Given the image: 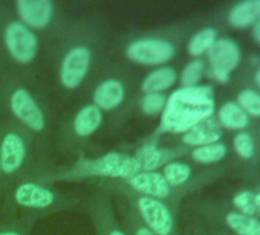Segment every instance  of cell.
<instances>
[{
	"mask_svg": "<svg viewBox=\"0 0 260 235\" xmlns=\"http://www.w3.org/2000/svg\"><path fill=\"white\" fill-rule=\"evenodd\" d=\"M96 35L87 29L72 31L58 60V83L68 92H75L86 81L96 52Z\"/></svg>",
	"mask_w": 260,
	"mask_h": 235,
	"instance_id": "8992f818",
	"label": "cell"
},
{
	"mask_svg": "<svg viewBox=\"0 0 260 235\" xmlns=\"http://www.w3.org/2000/svg\"><path fill=\"white\" fill-rule=\"evenodd\" d=\"M210 63V76L217 83H228L230 73L237 69L242 52L239 45L231 38H217L211 49L207 52Z\"/></svg>",
	"mask_w": 260,
	"mask_h": 235,
	"instance_id": "5bb4252c",
	"label": "cell"
},
{
	"mask_svg": "<svg viewBox=\"0 0 260 235\" xmlns=\"http://www.w3.org/2000/svg\"><path fill=\"white\" fill-rule=\"evenodd\" d=\"M254 81H255V86L260 89V67L255 70V73H254Z\"/></svg>",
	"mask_w": 260,
	"mask_h": 235,
	"instance_id": "1f68e13d",
	"label": "cell"
},
{
	"mask_svg": "<svg viewBox=\"0 0 260 235\" xmlns=\"http://www.w3.org/2000/svg\"><path fill=\"white\" fill-rule=\"evenodd\" d=\"M216 40H217V31L214 28H204L190 38L187 45V52L190 57L199 58L211 49Z\"/></svg>",
	"mask_w": 260,
	"mask_h": 235,
	"instance_id": "603a6c76",
	"label": "cell"
},
{
	"mask_svg": "<svg viewBox=\"0 0 260 235\" xmlns=\"http://www.w3.org/2000/svg\"><path fill=\"white\" fill-rule=\"evenodd\" d=\"M226 151L228 150L225 144L216 142V144H210V145H204V147H198L191 150V159L198 164L210 165V164L220 162L226 156Z\"/></svg>",
	"mask_w": 260,
	"mask_h": 235,
	"instance_id": "cb8c5ba5",
	"label": "cell"
},
{
	"mask_svg": "<svg viewBox=\"0 0 260 235\" xmlns=\"http://www.w3.org/2000/svg\"><path fill=\"white\" fill-rule=\"evenodd\" d=\"M175 54V43L158 35L135 37L124 46L125 58L141 66H162L169 63Z\"/></svg>",
	"mask_w": 260,
	"mask_h": 235,
	"instance_id": "9c48e42d",
	"label": "cell"
},
{
	"mask_svg": "<svg viewBox=\"0 0 260 235\" xmlns=\"http://www.w3.org/2000/svg\"><path fill=\"white\" fill-rule=\"evenodd\" d=\"M233 148L237 153V156L242 158V159H251L254 156V153H255L254 139L246 132H239L234 136V139H233Z\"/></svg>",
	"mask_w": 260,
	"mask_h": 235,
	"instance_id": "83f0119b",
	"label": "cell"
},
{
	"mask_svg": "<svg viewBox=\"0 0 260 235\" xmlns=\"http://www.w3.org/2000/svg\"><path fill=\"white\" fill-rule=\"evenodd\" d=\"M239 107L252 118H260V93L252 89H245L237 95Z\"/></svg>",
	"mask_w": 260,
	"mask_h": 235,
	"instance_id": "484cf974",
	"label": "cell"
},
{
	"mask_svg": "<svg viewBox=\"0 0 260 235\" xmlns=\"http://www.w3.org/2000/svg\"><path fill=\"white\" fill-rule=\"evenodd\" d=\"M0 105L11 114L16 124L31 133L34 139H46L49 132L48 114L25 80L7 76L0 81Z\"/></svg>",
	"mask_w": 260,
	"mask_h": 235,
	"instance_id": "277c9868",
	"label": "cell"
},
{
	"mask_svg": "<svg viewBox=\"0 0 260 235\" xmlns=\"http://www.w3.org/2000/svg\"><path fill=\"white\" fill-rule=\"evenodd\" d=\"M214 113V90L211 86L181 87L169 99L162 111V130L185 133L208 121Z\"/></svg>",
	"mask_w": 260,
	"mask_h": 235,
	"instance_id": "3957f363",
	"label": "cell"
},
{
	"mask_svg": "<svg viewBox=\"0 0 260 235\" xmlns=\"http://www.w3.org/2000/svg\"><path fill=\"white\" fill-rule=\"evenodd\" d=\"M0 40L7 55L16 66L28 69L36 63L40 49L39 37L17 17H0Z\"/></svg>",
	"mask_w": 260,
	"mask_h": 235,
	"instance_id": "52a82bcc",
	"label": "cell"
},
{
	"mask_svg": "<svg viewBox=\"0 0 260 235\" xmlns=\"http://www.w3.org/2000/svg\"><path fill=\"white\" fill-rule=\"evenodd\" d=\"M225 223L237 235H260V220L240 212H228Z\"/></svg>",
	"mask_w": 260,
	"mask_h": 235,
	"instance_id": "7402d4cb",
	"label": "cell"
},
{
	"mask_svg": "<svg viewBox=\"0 0 260 235\" xmlns=\"http://www.w3.org/2000/svg\"><path fill=\"white\" fill-rule=\"evenodd\" d=\"M127 78L122 72H110L104 75L93 87L92 104L103 113L121 108L127 99Z\"/></svg>",
	"mask_w": 260,
	"mask_h": 235,
	"instance_id": "4fadbf2b",
	"label": "cell"
},
{
	"mask_svg": "<svg viewBox=\"0 0 260 235\" xmlns=\"http://www.w3.org/2000/svg\"><path fill=\"white\" fill-rule=\"evenodd\" d=\"M143 171L141 161L135 154L112 151L98 158H83L69 167L43 168L31 179L52 185L54 182H72L83 179L124 180Z\"/></svg>",
	"mask_w": 260,
	"mask_h": 235,
	"instance_id": "6da1fadb",
	"label": "cell"
},
{
	"mask_svg": "<svg viewBox=\"0 0 260 235\" xmlns=\"http://www.w3.org/2000/svg\"><path fill=\"white\" fill-rule=\"evenodd\" d=\"M251 37H252V40H254L257 45H260V20H257V22L252 25V29H251Z\"/></svg>",
	"mask_w": 260,
	"mask_h": 235,
	"instance_id": "f546056e",
	"label": "cell"
},
{
	"mask_svg": "<svg viewBox=\"0 0 260 235\" xmlns=\"http://www.w3.org/2000/svg\"><path fill=\"white\" fill-rule=\"evenodd\" d=\"M78 205V199L34 179L20 180L4 192L5 215L43 217Z\"/></svg>",
	"mask_w": 260,
	"mask_h": 235,
	"instance_id": "7a4b0ae2",
	"label": "cell"
},
{
	"mask_svg": "<svg viewBox=\"0 0 260 235\" xmlns=\"http://www.w3.org/2000/svg\"><path fill=\"white\" fill-rule=\"evenodd\" d=\"M161 174L173 189H179L190 182L193 176V170L187 162L172 161L161 168Z\"/></svg>",
	"mask_w": 260,
	"mask_h": 235,
	"instance_id": "ffe728a7",
	"label": "cell"
},
{
	"mask_svg": "<svg viewBox=\"0 0 260 235\" xmlns=\"http://www.w3.org/2000/svg\"><path fill=\"white\" fill-rule=\"evenodd\" d=\"M2 126V124H0ZM4 189H5V183H4V173H2V164H0V195L4 194Z\"/></svg>",
	"mask_w": 260,
	"mask_h": 235,
	"instance_id": "4dcf8cb0",
	"label": "cell"
},
{
	"mask_svg": "<svg viewBox=\"0 0 260 235\" xmlns=\"http://www.w3.org/2000/svg\"><path fill=\"white\" fill-rule=\"evenodd\" d=\"M255 206H257V211H260V191L255 194Z\"/></svg>",
	"mask_w": 260,
	"mask_h": 235,
	"instance_id": "d6a6232c",
	"label": "cell"
},
{
	"mask_svg": "<svg viewBox=\"0 0 260 235\" xmlns=\"http://www.w3.org/2000/svg\"><path fill=\"white\" fill-rule=\"evenodd\" d=\"M205 73V63L201 58H194L193 61H190L182 73H181V84L182 87H194L199 84V81L202 80Z\"/></svg>",
	"mask_w": 260,
	"mask_h": 235,
	"instance_id": "d4e9b609",
	"label": "cell"
},
{
	"mask_svg": "<svg viewBox=\"0 0 260 235\" xmlns=\"http://www.w3.org/2000/svg\"><path fill=\"white\" fill-rule=\"evenodd\" d=\"M257 20H260V0H245L236 4L228 13V23L234 29L252 28Z\"/></svg>",
	"mask_w": 260,
	"mask_h": 235,
	"instance_id": "9a60e30c",
	"label": "cell"
},
{
	"mask_svg": "<svg viewBox=\"0 0 260 235\" xmlns=\"http://www.w3.org/2000/svg\"><path fill=\"white\" fill-rule=\"evenodd\" d=\"M118 212H119V218H121L119 221H121V224H122L127 235H155L143 223V220L138 217L134 206L130 203H127L121 197H119V202H118Z\"/></svg>",
	"mask_w": 260,
	"mask_h": 235,
	"instance_id": "ac0fdd59",
	"label": "cell"
},
{
	"mask_svg": "<svg viewBox=\"0 0 260 235\" xmlns=\"http://www.w3.org/2000/svg\"><path fill=\"white\" fill-rule=\"evenodd\" d=\"M219 124L226 130L243 132L249 124V116L239 107L237 102H225L217 111Z\"/></svg>",
	"mask_w": 260,
	"mask_h": 235,
	"instance_id": "e0dca14e",
	"label": "cell"
},
{
	"mask_svg": "<svg viewBox=\"0 0 260 235\" xmlns=\"http://www.w3.org/2000/svg\"><path fill=\"white\" fill-rule=\"evenodd\" d=\"M233 205L240 209V214L243 215H254L257 212L255 206V194L251 191H240L233 197Z\"/></svg>",
	"mask_w": 260,
	"mask_h": 235,
	"instance_id": "f1b7e54d",
	"label": "cell"
},
{
	"mask_svg": "<svg viewBox=\"0 0 260 235\" xmlns=\"http://www.w3.org/2000/svg\"><path fill=\"white\" fill-rule=\"evenodd\" d=\"M86 211L95 229V235H127L116 217L115 206L109 192L100 189L86 202Z\"/></svg>",
	"mask_w": 260,
	"mask_h": 235,
	"instance_id": "7c38bea8",
	"label": "cell"
},
{
	"mask_svg": "<svg viewBox=\"0 0 260 235\" xmlns=\"http://www.w3.org/2000/svg\"><path fill=\"white\" fill-rule=\"evenodd\" d=\"M103 124V111L92 102L81 105L68 121L61 136L64 148H75L89 141Z\"/></svg>",
	"mask_w": 260,
	"mask_h": 235,
	"instance_id": "30bf717a",
	"label": "cell"
},
{
	"mask_svg": "<svg viewBox=\"0 0 260 235\" xmlns=\"http://www.w3.org/2000/svg\"><path fill=\"white\" fill-rule=\"evenodd\" d=\"M167 96L164 93H147L140 99V108L149 114V116H155L164 111L166 105H167Z\"/></svg>",
	"mask_w": 260,
	"mask_h": 235,
	"instance_id": "4316f807",
	"label": "cell"
},
{
	"mask_svg": "<svg viewBox=\"0 0 260 235\" xmlns=\"http://www.w3.org/2000/svg\"><path fill=\"white\" fill-rule=\"evenodd\" d=\"M119 197L134 206L138 217L155 235H176V217L170 203L128 192L119 194Z\"/></svg>",
	"mask_w": 260,
	"mask_h": 235,
	"instance_id": "ba28073f",
	"label": "cell"
},
{
	"mask_svg": "<svg viewBox=\"0 0 260 235\" xmlns=\"http://www.w3.org/2000/svg\"><path fill=\"white\" fill-rule=\"evenodd\" d=\"M37 220L34 215H5L0 218V235H31Z\"/></svg>",
	"mask_w": 260,
	"mask_h": 235,
	"instance_id": "44dd1931",
	"label": "cell"
},
{
	"mask_svg": "<svg viewBox=\"0 0 260 235\" xmlns=\"http://www.w3.org/2000/svg\"><path fill=\"white\" fill-rule=\"evenodd\" d=\"M13 7L16 17L36 34L48 32L57 26L60 11L52 0H16Z\"/></svg>",
	"mask_w": 260,
	"mask_h": 235,
	"instance_id": "8fae6325",
	"label": "cell"
},
{
	"mask_svg": "<svg viewBox=\"0 0 260 235\" xmlns=\"http://www.w3.org/2000/svg\"><path fill=\"white\" fill-rule=\"evenodd\" d=\"M178 80V73L173 67L164 66L159 67L153 72H150L144 81L141 83V92L144 95L147 93H162L164 90L170 89L172 86H175Z\"/></svg>",
	"mask_w": 260,
	"mask_h": 235,
	"instance_id": "2e32d148",
	"label": "cell"
},
{
	"mask_svg": "<svg viewBox=\"0 0 260 235\" xmlns=\"http://www.w3.org/2000/svg\"><path fill=\"white\" fill-rule=\"evenodd\" d=\"M34 142L36 139L32 135L14 121L0 126V164L5 189L20 180L31 179L42 171L32 162Z\"/></svg>",
	"mask_w": 260,
	"mask_h": 235,
	"instance_id": "5b68a950",
	"label": "cell"
},
{
	"mask_svg": "<svg viewBox=\"0 0 260 235\" xmlns=\"http://www.w3.org/2000/svg\"><path fill=\"white\" fill-rule=\"evenodd\" d=\"M220 132L216 130L213 126H210L207 121L193 127L191 130L185 132L181 138L182 144L185 147H204V145H210V144H216L220 142Z\"/></svg>",
	"mask_w": 260,
	"mask_h": 235,
	"instance_id": "d6986e66",
	"label": "cell"
}]
</instances>
